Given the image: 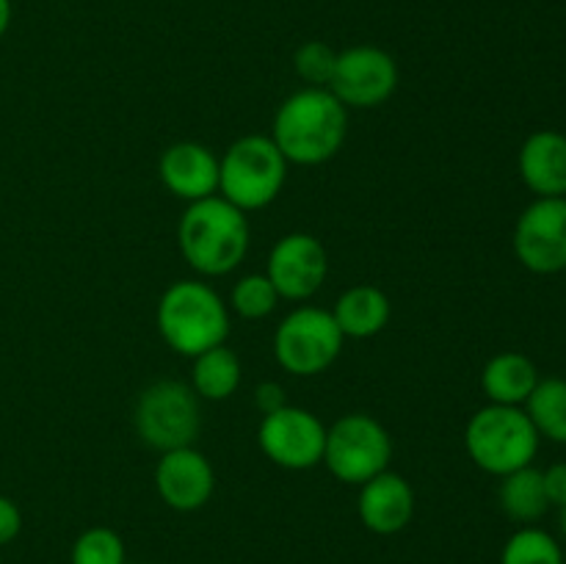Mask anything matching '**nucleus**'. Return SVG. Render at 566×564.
I'll return each mask as SVG.
<instances>
[{
	"mask_svg": "<svg viewBox=\"0 0 566 564\" xmlns=\"http://www.w3.org/2000/svg\"><path fill=\"white\" fill-rule=\"evenodd\" d=\"M348 136V108L321 86H304L280 105L271 138L287 164L318 166L340 153Z\"/></svg>",
	"mask_w": 566,
	"mask_h": 564,
	"instance_id": "obj_1",
	"label": "nucleus"
},
{
	"mask_svg": "<svg viewBox=\"0 0 566 564\" xmlns=\"http://www.w3.org/2000/svg\"><path fill=\"white\" fill-rule=\"evenodd\" d=\"M177 241L197 274L224 276L235 271L249 252L247 213L224 197L188 202L177 227Z\"/></svg>",
	"mask_w": 566,
	"mask_h": 564,
	"instance_id": "obj_2",
	"label": "nucleus"
},
{
	"mask_svg": "<svg viewBox=\"0 0 566 564\" xmlns=\"http://www.w3.org/2000/svg\"><path fill=\"white\" fill-rule=\"evenodd\" d=\"M155 321L166 346L191 359L221 346L230 335V310L224 299L199 280L171 282L160 296Z\"/></svg>",
	"mask_w": 566,
	"mask_h": 564,
	"instance_id": "obj_3",
	"label": "nucleus"
},
{
	"mask_svg": "<svg viewBox=\"0 0 566 564\" xmlns=\"http://www.w3.org/2000/svg\"><path fill=\"white\" fill-rule=\"evenodd\" d=\"M287 160L271 136H243L219 158V194L238 210H263L282 194Z\"/></svg>",
	"mask_w": 566,
	"mask_h": 564,
	"instance_id": "obj_4",
	"label": "nucleus"
},
{
	"mask_svg": "<svg viewBox=\"0 0 566 564\" xmlns=\"http://www.w3.org/2000/svg\"><path fill=\"white\" fill-rule=\"evenodd\" d=\"M464 448L481 470L492 476H509L528 468L539 451V431L525 409L490 404L470 418L464 429Z\"/></svg>",
	"mask_w": 566,
	"mask_h": 564,
	"instance_id": "obj_5",
	"label": "nucleus"
},
{
	"mask_svg": "<svg viewBox=\"0 0 566 564\" xmlns=\"http://www.w3.org/2000/svg\"><path fill=\"white\" fill-rule=\"evenodd\" d=\"M138 437L155 451H175L193 446L202 426L199 396L191 385L177 379H160L138 396L133 412Z\"/></svg>",
	"mask_w": 566,
	"mask_h": 564,
	"instance_id": "obj_6",
	"label": "nucleus"
},
{
	"mask_svg": "<svg viewBox=\"0 0 566 564\" xmlns=\"http://www.w3.org/2000/svg\"><path fill=\"white\" fill-rule=\"evenodd\" d=\"M392 459V437L374 415L352 412L326 429L324 462L343 484L363 487L385 473Z\"/></svg>",
	"mask_w": 566,
	"mask_h": 564,
	"instance_id": "obj_7",
	"label": "nucleus"
},
{
	"mask_svg": "<svg viewBox=\"0 0 566 564\" xmlns=\"http://www.w3.org/2000/svg\"><path fill=\"white\" fill-rule=\"evenodd\" d=\"M346 335L332 310L296 307L282 318L274 332V357L282 370L293 376H318L340 354Z\"/></svg>",
	"mask_w": 566,
	"mask_h": 564,
	"instance_id": "obj_8",
	"label": "nucleus"
},
{
	"mask_svg": "<svg viewBox=\"0 0 566 564\" xmlns=\"http://www.w3.org/2000/svg\"><path fill=\"white\" fill-rule=\"evenodd\" d=\"M258 442L265 457L285 470H310L324 462L326 426L310 409L285 404L263 415Z\"/></svg>",
	"mask_w": 566,
	"mask_h": 564,
	"instance_id": "obj_9",
	"label": "nucleus"
},
{
	"mask_svg": "<svg viewBox=\"0 0 566 564\" xmlns=\"http://www.w3.org/2000/svg\"><path fill=\"white\" fill-rule=\"evenodd\" d=\"M398 88V64L387 50L357 44L337 53L329 92L346 108H376L385 105Z\"/></svg>",
	"mask_w": 566,
	"mask_h": 564,
	"instance_id": "obj_10",
	"label": "nucleus"
},
{
	"mask_svg": "<svg viewBox=\"0 0 566 564\" xmlns=\"http://www.w3.org/2000/svg\"><path fill=\"white\" fill-rule=\"evenodd\" d=\"M514 254L534 274L566 269V197H536L520 213Z\"/></svg>",
	"mask_w": 566,
	"mask_h": 564,
	"instance_id": "obj_11",
	"label": "nucleus"
},
{
	"mask_svg": "<svg viewBox=\"0 0 566 564\" xmlns=\"http://www.w3.org/2000/svg\"><path fill=\"white\" fill-rule=\"evenodd\" d=\"M329 274V254L324 243L310 232H291L280 238L269 254L265 276L276 288L280 299L304 302L321 291Z\"/></svg>",
	"mask_w": 566,
	"mask_h": 564,
	"instance_id": "obj_12",
	"label": "nucleus"
},
{
	"mask_svg": "<svg viewBox=\"0 0 566 564\" xmlns=\"http://www.w3.org/2000/svg\"><path fill=\"white\" fill-rule=\"evenodd\" d=\"M155 490L175 512H197L213 495L216 470L193 446L164 451L155 468Z\"/></svg>",
	"mask_w": 566,
	"mask_h": 564,
	"instance_id": "obj_13",
	"label": "nucleus"
},
{
	"mask_svg": "<svg viewBox=\"0 0 566 564\" xmlns=\"http://www.w3.org/2000/svg\"><path fill=\"white\" fill-rule=\"evenodd\" d=\"M158 175L166 191L186 202L216 197L219 191V158L199 142H177L164 149L158 160Z\"/></svg>",
	"mask_w": 566,
	"mask_h": 564,
	"instance_id": "obj_14",
	"label": "nucleus"
},
{
	"mask_svg": "<svg viewBox=\"0 0 566 564\" xmlns=\"http://www.w3.org/2000/svg\"><path fill=\"white\" fill-rule=\"evenodd\" d=\"M357 512L365 529L374 531V534H398L415 518L412 484L401 473L385 470V473L374 476V479L359 487Z\"/></svg>",
	"mask_w": 566,
	"mask_h": 564,
	"instance_id": "obj_15",
	"label": "nucleus"
},
{
	"mask_svg": "<svg viewBox=\"0 0 566 564\" xmlns=\"http://www.w3.org/2000/svg\"><path fill=\"white\" fill-rule=\"evenodd\" d=\"M520 177L536 197H566V136L536 130L520 149Z\"/></svg>",
	"mask_w": 566,
	"mask_h": 564,
	"instance_id": "obj_16",
	"label": "nucleus"
},
{
	"mask_svg": "<svg viewBox=\"0 0 566 564\" xmlns=\"http://www.w3.org/2000/svg\"><path fill=\"white\" fill-rule=\"evenodd\" d=\"M332 315H335L343 335L354 337V341H365V337L379 335L390 324L392 304L381 288L354 285L337 299Z\"/></svg>",
	"mask_w": 566,
	"mask_h": 564,
	"instance_id": "obj_17",
	"label": "nucleus"
},
{
	"mask_svg": "<svg viewBox=\"0 0 566 564\" xmlns=\"http://www.w3.org/2000/svg\"><path fill=\"white\" fill-rule=\"evenodd\" d=\"M536 382H539V370L520 352L495 354L481 370V387L490 404H503V407H520L528 401Z\"/></svg>",
	"mask_w": 566,
	"mask_h": 564,
	"instance_id": "obj_18",
	"label": "nucleus"
},
{
	"mask_svg": "<svg viewBox=\"0 0 566 564\" xmlns=\"http://www.w3.org/2000/svg\"><path fill=\"white\" fill-rule=\"evenodd\" d=\"M193 393L208 401H224L241 385V359L224 343L193 357Z\"/></svg>",
	"mask_w": 566,
	"mask_h": 564,
	"instance_id": "obj_19",
	"label": "nucleus"
},
{
	"mask_svg": "<svg viewBox=\"0 0 566 564\" xmlns=\"http://www.w3.org/2000/svg\"><path fill=\"white\" fill-rule=\"evenodd\" d=\"M501 498V506L514 523H536V520L545 518V512L551 509L545 492V479H542V470L536 468H520L514 473L503 476V484L497 490Z\"/></svg>",
	"mask_w": 566,
	"mask_h": 564,
	"instance_id": "obj_20",
	"label": "nucleus"
},
{
	"mask_svg": "<svg viewBox=\"0 0 566 564\" xmlns=\"http://www.w3.org/2000/svg\"><path fill=\"white\" fill-rule=\"evenodd\" d=\"M525 415L531 418L539 437L553 442H566V379H539L525 401Z\"/></svg>",
	"mask_w": 566,
	"mask_h": 564,
	"instance_id": "obj_21",
	"label": "nucleus"
},
{
	"mask_svg": "<svg viewBox=\"0 0 566 564\" xmlns=\"http://www.w3.org/2000/svg\"><path fill=\"white\" fill-rule=\"evenodd\" d=\"M501 564H564V553L547 531L525 525L509 536Z\"/></svg>",
	"mask_w": 566,
	"mask_h": 564,
	"instance_id": "obj_22",
	"label": "nucleus"
},
{
	"mask_svg": "<svg viewBox=\"0 0 566 564\" xmlns=\"http://www.w3.org/2000/svg\"><path fill=\"white\" fill-rule=\"evenodd\" d=\"M276 304H280V293L265 274L241 276L230 293V307L247 321L265 318L274 313Z\"/></svg>",
	"mask_w": 566,
	"mask_h": 564,
	"instance_id": "obj_23",
	"label": "nucleus"
},
{
	"mask_svg": "<svg viewBox=\"0 0 566 564\" xmlns=\"http://www.w3.org/2000/svg\"><path fill=\"white\" fill-rule=\"evenodd\" d=\"M72 564H125V542L108 525H94L72 545Z\"/></svg>",
	"mask_w": 566,
	"mask_h": 564,
	"instance_id": "obj_24",
	"label": "nucleus"
},
{
	"mask_svg": "<svg viewBox=\"0 0 566 564\" xmlns=\"http://www.w3.org/2000/svg\"><path fill=\"white\" fill-rule=\"evenodd\" d=\"M337 53L326 42H304L302 48L293 55V66H296V75L302 77L307 86H321L329 88L332 72H335Z\"/></svg>",
	"mask_w": 566,
	"mask_h": 564,
	"instance_id": "obj_25",
	"label": "nucleus"
},
{
	"mask_svg": "<svg viewBox=\"0 0 566 564\" xmlns=\"http://www.w3.org/2000/svg\"><path fill=\"white\" fill-rule=\"evenodd\" d=\"M22 531V512L9 495H0V547L9 545L11 540H17V534Z\"/></svg>",
	"mask_w": 566,
	"mask_h": 564,
	"instance_id": "obj_26",
	"label": "nucleus"
},
{
	"mask_svg": "<svg viewBox=\"0 0 566 564\" xmlns=\"http://www.w3.org/2000/svg\"><path fill=\"white\" fill-rule=\"evenodd\" d=\"M542 479H545V492L551 506H566V462L547 468L545 473H542Z\"/></svg>",
	"mask_w": 566,
	"mask_h": 564,
	"instance_id": "obj_27",
	"label": "nucleus"
},
{
	"mask_svg": "<svg viewBox=\"0 0 566 564\" xmlns=\"http://www.w3.org/2000/svg\"><path fill=\"white\" fill-rule=\"evenodd\" d=\"M285 390H282V385H276V382H260L258 390H254V407L260 409L263 415H271L276 412L280 407H285Z\"/></svg>",
	"mask_w": 566,
	"mask_h": 564,
	"instance_id": "obj_28",
	"label": "nucleus"
},
{
	"mask_svg": "<svg viewBox=\"0 0 566 564\" xmlns=\"http://www.w3.org/2000/svg\"><path fill=\"white\" fill-rule=\"evenodd\" d=\"M11 25V0H0V39L6 36Z\"/></svg>",
	"mask_w": 566,
	"mask_h": 564,
	"instance_id": "obj_29",
	"label": "nucleus"
},
{
	"mask_svg": "<svg viewBox=\"0 0 566 564\" xmlns=\"http://www.w3.org/2000/svg\"><path fill=\"white\" fill-rule=\"evenodd\" d=\"M562 531H564V536H566V506H562Z\"/></svg>",
	"mask_w": 566,
	"mask_h": 564,
	"instance_id": "obj_30",
	"label": "nucleus"
}]
</instances>
